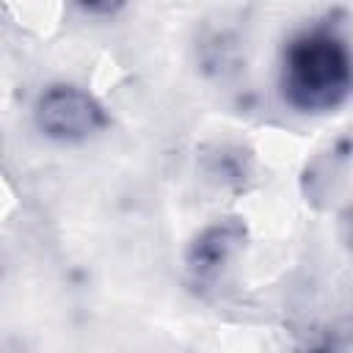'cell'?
I'll use <instances>...</instances> for the list:
<instances>
[{
    "mask_svg": "<svg viewBox=\"0 0 353 353\" xmlns=\"http://www.w3.org/2000/svg\"><path fill=\"white\" fill-rule=\"evenodd\" d=\"M279 88L298 113H331L353 94V47L334 25L298 30L281 50Z\"/></svg>",
    "mask_w": 353,
    "mask_h": 353,
    "instance_id": "cell-1",
    "label": "cell"
},
{
    "mask_svg": "<svg viewBox=\"0 0 353 353\" xmlns=\"http://www.w3.org/2000/svg\"><path fill=\"white\" fill-rule=\"evenodd\" d=\"M33 121L50 141L80 143L108 127V113L85 88L74 83H52L36 99Z\"/></svg>",
    "mask_w": 353,
    "mask_h": 353,
    "instance_id": "cell-2",
    "label": "cell"
},
{
    "mask_svg": "<svg viewBox=\"0 0 353 353\" xmlns=\"http://www.w3.org/2000/svg\"><path fill=\"white\" fill-rule=\"evenodd\" d=\"M245 243V223L240 218H221L204 226L185 251V270L193 287H212Z\"/></svg>",
    "mask_w": 353,
    "mask_h": 353,
    "instance_id": "cell-3",
    "label": "cell"
},
{
    "mask_svg": "<svg viewBox=\"0 0 353 353\" xmlns=\"http://www.w3.org/2000/svg\"><path fill=\"white\" fill-rule=\"evenodd\" d=\"M248 165H251L248 152L223 146V149L212 157L210 174H212V176H218V179H223V182H240V179L248 174Z\"/></svg>",
    "mask_w": 353,
    "mask_h": 353,
    "instance_id": "cell-4",
    "label": "cell"
},
{
    "mask_svg": "<svg viewBox=\"0 0 353 353\" xmlns=\"http://www.w3.org/2000/svg\"><path fill=\"white\" fill-rule=\"evenodd\" d=\"M130 0H74V6L91 17H113L119 14Z\"/></svg>",
    "mask_w": 353,
    "mask_h": 353,
    "instance_id": "cell-5",
    "label": "cell"
},
{
    "mask_svg": "<svg viewBox=\"0 0 353 353\" xmlns=\"http://www.w3.org/2000/svg\"><path fill=\"white\" fill-rule=\"evenodd\" d=\"M339 240L345 243V248L353 254V204H347L339 212Z\"/></svg>",
    "mask_w": 353,
    "mask_h": 353,
    "instance_id": "cell-6",
    "label": "cell"
}]
</instances>
